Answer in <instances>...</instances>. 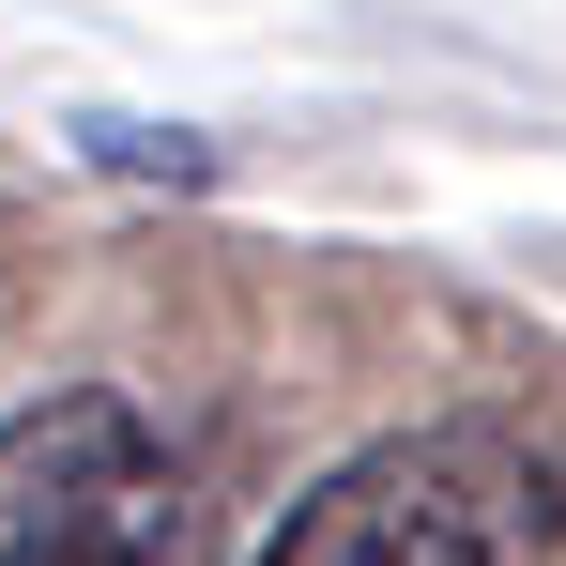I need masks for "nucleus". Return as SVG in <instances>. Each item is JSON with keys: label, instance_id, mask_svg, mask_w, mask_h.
Here are the masks:
<instances>
[{"label": "nucleus", "instance_id": "nucleus-1", "mask_svg": "<svg viewBox=\"0 0 566 566\" xmlns=\"http://www.w3.org/2000/svg\"><path fill=\"white\" fill-rule=\"evenodd\" d=\"M566 536L536 444L505 429H382L291 505L245 566H536Z\"/></svg>", "mask_w": 566, "mask_h": 566}, {"label": "nucleus", "instance_id": "nucleus-2", "mask_svg": "<svg viewBox=\"0 0 566 566\" xmlns=\"http://www.w3.org/2000/svg\"><path fill=\"white\" fill-rule=\"evenodd\" d=\"M0 566H214V490L138 429V398H62L0 429Z\"/></svg>", "mask_w": 566, "mask_h": 566}]
</instances>
